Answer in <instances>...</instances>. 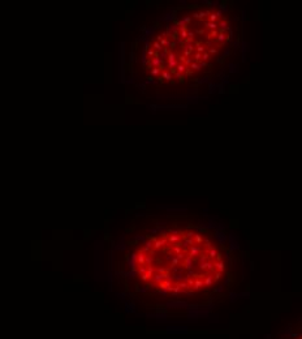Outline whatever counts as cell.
I'll use <instances>...</instances> for the list:
<instances>
[{"label":"cell","mask_w":302,"mask_h":339,"mask_svg":"<svg viewBox=\"0 0 302 339\" xmlns=\"http://www.w3.org/2000/svg\"><path fill=\"white\" fill-rule=\"evenodd\" d=\"M136 271H137V274H139V275H141V274H145V273H146V267H138Z\"/></svg>","instance_id":"e575fe53"},{"label":"cell","mask_w":302,"mask_h":339,"mask_svg":"<svg viewBox=\"0 0 302 339\" xmlns=\"http://www.w3.org/2000/svg\"><path fill=\"white\" fill-rule=\"evenodd\" d=\"M200 57H202V54H199V52H195V54H194V60H195V63L200 61Z\"/></svg>","instance_id":"1f68e13d"},{"label":"cell","mask_w":302,"mask_h":339,"mask_svg":"<svg viewBox=\"0 0 302 339\" xmlns=\"http://www.w3.org/2000/svg\"><path fill=\"white\" fill-rule=\"evenodd\" d=\"M218 253H219V252H218V249H216V248H212V247H211V248L209 249V256H207V257H210V258H215Z\"/></svg>","instance_id":"7c38bea8"},{"label":"cell","mask_w":302,"mask_h":339,"mask_svg":"<svg viewBox=\"0 0 302 339\" xmlns=\"http://www.w3.org/2000/svg\"><path fill=\"white\" fill-rule=\"evenodd\" d=\"M207 54H209V55H210V54H214V55H216V54H218V48H216V47H210Z\"/></svg>","instance_id":"d6a6232c"},{"label":"cell","mask_w":302,"mask_h":339,"mask_svg":"<svg viewBox=\"0 0 302 339\" xmlns=\"http://www.w3.org/2000/svg\"><path fill=\"white\" fill-rule=\"evenodd\" d=\"M160 80H165V81H172V72L167 71V69H163L160 71Z\"/></svg>","instance_id":"7a4b0ae2"},{"label":"cell","mask_w":302,"mask_h":339,"mask_svg":"<svg viewBox=\"0 0 302 339\" xmlns=\"http://www.w3.org/2000/svg\"><path fill=\"white\" fill-rule=\"evenodd\" d=\"M182 266L185 267V269H187V270H191V267H193V257H190V256H185V258H184V261H182Z\"/></svg>","instance_id":"6da1fadb"},{"label":"cell","mask_w":302,"mask_h":339,"mask_svg":"<svg viewBox=\"0 0 302 339\" xmlns=\"http://www.w3.org/2000/svg\"><path fill=\"white\" fill-rule=\"evenodd\" d=\"M159 292H160V293H163V295H167V293H168V291H167V290H159Z\"/></svg>","instance_id":"74e56055"},{"label":"cell","mask_w":302,"mask_h":339,"mask_svg":"<svg viewBox=\"0 0 302 339\" xmlns=\"http://www.w3.org/2000/svg\"><path fill=\"white\" fill-rule=\"evenodd\" d=\"M147 55H149V56H152V55H155V51H154V50H149V51H147Z\"/></svg>","instance_id":"8d00e7d4"},{"label":"cell","mask_w":302,"mask_h":339,"mask_svg":"<svg viewBox=\"0 0 302 339\" xmlns=\"http://www.w3.org/2000/svg\"><path fill=\"white\" fill-rule=\"evenodd\" d=\"M176 72H177V73H181V74H184V73H186V72H187V67H185L182 63H178V64H177V67H176Z\"/></svg>","instance_id":"9c48e42d"},{"label":"cell","mask_w":302,"mask_h":339,"mask_svg":"<svg viewBox=\"0 0 302 339\" xmlns=\"http://www.w3.org/2000/svg\"><path fill=\"white\" fill-rule=\"evenodd\" d=\"M177 64H178V61L177 60H175V61H168V68H176L177 67Z\"/></svg>","instance_id":"484cf974"},{"label":"cell","mask_w":302,"mask_h":339,"mask_svg":"<svg viewBox=\"0 0 302 339\" xmlns=\"http://www.w3.org/2000/svg\"><path fill=\"white\" fill-rule=\"evenodd\" d=\"M218 18H219V17H218L215 13H211V15H210V22H216Z\"/></svg>","instance_id":"f1b7e54d"},{"label":"cell","mask_w":302,"mask_h":339,"mask_svg":"<svg viewBox=\"0 0 302 339\" xmlns=\"http://www.w3.org/2000/svg\"><path fill=\"white\" fill-rule=\"evenodd\" d=\"M177 286H178V287H180V288H181L182 291H187V290H190V288L187 287V284H186L185 282H178V283H177Z\"/></svg>","instance_id":"ffe728a7"},{"label":"cell","mask_w":302,"mask_h":339,"mask_svg":"<svg viewBox=\"0 0 302 339\" xmlns=\"http://www.w3.org/2000/svg\"><path fill=\"white\" fill-rule=\"evenodd\" d=\"M205 24H206V26H207L209 29H211V30H216V29H218V24H216V22H210V21H209V22H205Z\"/></svg>","instance_id":"ac0fdd59"},{"label":"cell","mask_w":302,"mask_h":339,"mask_svg":"<svg viewBox=\"0 0 302 339\" xmlns=\"http://www.w3.org/2000/svg\"><path fill=\"white\" fill-rule=\"evenodd\" d=\"M152 261H154V257H152V256L147 254V256L145 257V265H146V266H151Z\"/></svg>","instance_id":"e0dca14e"},{"label":"cell","mask_w":302,"mask_h":339,"mask_svg":"<svg viewBox=\"0 0 302 339\" xmlns=\"http://www.w3.org/2000/svg\"><path fill=\"white\" fill-rule=\"evenodd\" d=\"M191 63H193V59H191V57H185V61H184V65H185V67H189Z\"/></svg>","instance_id":"f546056e"},{"label":"cell","mask_w":302,"mask_h":339,"mask_svg":"<svg viewBox=\"0 0 302 339\" xmlns=\"http://www.w3.org/2000/svg\"><path fill=\"white\" fill-rule=\"evenodd\" d=\"M154 48H155L156 51H160V50H162L163 47H162V46L159 44V42H156V41H155V42H154Z\"/></svg>","instance_id":"836d02e7"},{"label":"cell","mask_w":302,"mask_h":339,"mask_svg":"<svg viewBox=\"0 0 302 339\" xmlns=\"http://www.w3.org/2000/svg\"><path fill=\"white\" fill-rule=\"evenodd\" d=\"M193 18H199V17H198V12H194V13H193Z\"/></svg>","instance_id":"f35d334b"},{"label":"cell","mask_w":302,"mask_h":339,"mask_svg":"<svg viewBox=\"0 0 302 339\" xmlns=\"http://www.w3.org/2000/svg\"><path fill=\"white\" fill-rule=\"evenodd\" d=\"M218 26H220L222 28V30L220 31H225L227 30V28H228V21L227 20H222L220 22H219V25Z\"/></svg>","instance_id":"5bb4252c"},{"label":"cell","mask_w":302,"mask_h":339,"mask_svg":"<svg viewBox=\"0 0 302 339\" xmlns=\"http://www.w3.org/2000/svg\"><path fill=\"white\" fill-rule=\"evenodd\" d=\"M199 253H200V248L197 247V245H191V247L189 248V254H187V256H190V257H195V256H198Z\"/></svg>","instance_id":"3957f363"},{"label":"cell","mask_w":302,"mask_h":339,"mask_svg":"<svg viewBox=\"0 0 302 339\" xmlns=\"http://www.w3.org/2000/svg\"><path fill=\"white\" fill-rule=\"evenodd\" d=\"M149 279H151V277H150L147 273H145V274H141V280H142V282H147Z\"/></svg>","instance_id":"cb8c5ba5"},{"label":"cell","mask_w":302,"mask_h":339,"mask_svg":"<svg viewBox=\"0 0 302 339\" xmlns=\"http://www.w3.org/2000/svg\"><path fill=\"white\" fill-rule=\"evenodd\" d=\"M218 34H219V31L218 30H212L209 35H207V39L209 41H212V39H216V37H218Z\"/></svg>","instance_id":"2e32d148"},{"label":"cell","mask_w":302,"mask_h":339,"mask_svg":"<svg viewBox=\"0 0 302 339\" xmlns=\"http://www.w3.org/2000/svg\"><path fill=\"white\" fill-rule=\"evenodd\" d=\"M180 264H181V261H178L176 256H175V257H172V260H171V269H173V267L178 266Z\"/></svg>","instance_id":"9a60e30c"},{"label":"cell","mask_w":302,"mask_h":339,"mask_svg":"<svg viewBox=\"0 0 302 339\" xmlns=\"http://www.w3.org/2000/svg\"><path fill=\"white\" fill-rule=\"evenodd\" d=\"M202 287H205V284H203V279H194V286H193V291H197V290H199V288H202Z\"/></svg>","instance_id":"52a82bcc"},{"label":"cell","mask_w":302,"mask_h":339,"mask_svg":"<svg viewBox=\"0 0 302 339\" xmlns=\"http://www.w3.org/2000/svg\"><path fill=\"white\" fill-rule=\"evenodd\" d=\"M197 52L203 54V52H205V46H203V44H198V46H197Z\"/></svg>","instance_id":"83f0119b"},{"label":"cell","mask_w":302,"mask_h":339,"mask_svg":"<svg viewBox=\"0 0 302 339\" xmlns=\"http://www.w3.org/2000/svg\"><path fill=\"white\" fill-rule=\"evenodd\" d=\"M172 292H173V293H180V292H182V290H181V288H180V287L176 284V286H173V288H172Z\"/></svg>","instance_id":"4dcf8cb0"},{"label":"cell","mask_w":302,"mask_h":339,"mask_svg":"<svg viewBox=\"0 0 302 339\" xmlns=\"http://www.w3.org/2000/svg\"><path fill=\"white\" fill-rule=\"evenodd\" d=\"M160 74V68H152L151 69V76H158Z\"/></svg>","instance_id":"4316f807"},{"label":"cell","mask_w":302,"mask_h":339,"mask_svg":"<svg viewBox=\"0 0 302 339\" xmlns=\"http://www.w3.org/2000/svg\"><path fill=\"white\" fill-rule=\"evenodd\" d=\"M168 243L167 239H163V240H154V249H160L163 245H165Z\"/></svg>","instance_id":"ba28073f"},{"label":"cell","mask_w":302,"mask_h":339,"mask_svg":"<svg viewBox=\"0 0 302 339\" xmlns=\"http://www.w3.org/2000/svg\"><path fill=\"white\" fill-rule=\"evenodd\" d=\"M193 240H194V243H195V244H200V243L203 241V238L200 236L199 234H194V236H193Z\"/></svg>","instance_id":"4fadbf2b"},{"label":"cell","mask_w":302,"mask_h":339,"mask_svg":"<svg viewBox=\"0 0 302 339\" xmlns=\"http://www.w3.org/2000/svg\"><path fill=\"white\" fill-rule=\"evenodd\" d=\"M209 60H210V55H209V54H207V52L205 51V52L202 54V57H200V61H203V63H207Z\"/></svg>","instance_id":"44dd1931"},{"label":"cell","mask_w":302,"mask_h":339,"mask_svg":"<svg viewBox=\"0 0 302 339\" xmlns=\"http://www.w3.org/2000/svg\"><path fill=\"white\" fill-rule=\"evenodd\" d=\"M172 73H175V76L178 78V81H180V82H184V80H185V76H184V74H181V73H177L176 71H173Z\"/></svg>","instance_id":"7402d4cb"},{"label":"cell","mask_w":302,"mask_h":339,"mask_svg":"<svg viewBox=\"0 0 302 339\" xmlns=\"http://www.w3.org/2000/svg\"><path fill=\"white\" fill-rule=\"evenodd\" d=\"M145 257H146V254H145L142 251H138V253H137V264H138L139 266H143V265H145Z\"/></svg>","instance_id":"8992f818"},{"label":"cell","mask_w":302,"mask_h":339,"mask_svg":"<svg viewBox=\"0 0 302 339\" xmlns=\"http://www.w3.org/2000/svg\"><path fill=\"white\" fill-rule=\"evenodd\" d=\"M212 283H214L212 275H206V277H205V280H203V284H205V287H210Z\"/></svg>","instance_id":"30bf717a"},{"label":"cell","mask_w":302,"mask_h":339,"mask_svg":"<svg viewBox=\"0 0 302 339\" xmlns=\"http://www.w3.org/2000/svg\"><path fill=\"white\" fill-rule=\"evenodd\" d=\"M189 68H190V71L191 72H194V71H200V68H199V65L195 63V61H193L190 65H189Z\"/></svg>","instance_id":"d6986e66"},{"label":"cell","mask_w":302,"mask_h":339,"mask_svg":"<svg viewBox=\"0 0 302 339\" xmlns=\"http://www.w3.org/2000/svg\"><path fill=\"white\" fill-rule=\"evenodd\" d=\"M194 37H195V33H194V31H187V38L194 39Z\"/></svg>","instance_id":"d590c367"},{"label":"cell","mask_w":302,"mask_h":339,"mask_svg":"<svg viewBox=\"0 0 302 339\" xmlns=\"http://www.w3.org/2000/svg\"><path fill=\"white\" fill-rule=\"evenodd\" d=\"M228 38H229V35H227L225 31H219V34H218V37H216V42L224 43V42L228 41Z\"/></svg>","instance_id":"5b68a950"},{"label":"cell","mask_w":302,"mask_h":339,"mask_svg":"<svg viewBox=\"0 0 302 339\" xmlns=\"http://www.w3.org/2000/svg\"><path fill=\"white\" fill-rule=\"evenodd\" d=\"M180 239H181V238H180L178 235H169V236L167 238V240H168L169 243H178Z\"/></svg>","instance_id":"8fae6325"},{"label":"cell","mask_w":302,"mask_h":339,"mask_svg":"<svg viewBox=\"0 0 302 339\" xmlns=\"http://www.w3.org/2000/svg\"><path fill=\"white\" fill-rule=\"evenodd\" d=\"M222 274H223V273H220V271H216V273H215V275L212 277L214 282H218V280H219V279L222 278Z\"/></svg>","instance_id":"d4e9b609"},{"label":"cell","mask_w":302,"mask_h":339,"mask_svg":"<svg viewBox=\"0 0 302 339\" xmlns=\"http://www.w3.org/2000/svg\"><path fill=\"white\" fill-rule=\"evenodd\" d=\"M214 269H216V271H220V273H224L225 270V265L223 261H214Z\"/></svg>","instance_id":"277c9868"},{"label":"cell","mask_w":302,"mask_h":339,"mask_svg":"<svg viewBox=\"0 0 302 339\" xmlns=\"http://www.w3.org/2000/svg\"><path fill=\"white\" fill-rule=\"evenodd\" d=\"M202 243H203V245H205L207 249H210V248H211V240H210V239H203V241H202Z\"/></svg>","instance_id":"603a6c76"}]
</instances>
